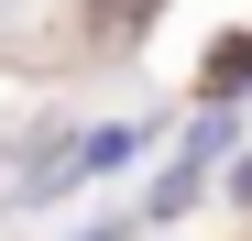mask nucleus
<instances>
[{"label": "nucleus", "instance_id": "nucleus-1", "mask_svg": "<svg viewBox=\"0 0 252 241\" xmlns=\"http://www.w3.org/2000/svg\"><path fill=\"white\" fill-rule=\"evenodd\" d=\"M220 132H230V120H208V132H187V143H176V165L154 176V197H143V219H176L187 197H197V176H208V153H220Z\"/></svg>", "mask_w": 252, "mask_h": 241}, {"label": "nucleus", "instance_id": "nucleus-2", "mask_svg": "<svg viewBox=\"0 0 252 241\" xmlns=\"http://www.w3.org/2000/svg\"><path fill=\"white\" fill-rule=\"evenodd\" d=\"M230 209H252V143L230 153Z\"/></svg>", "mask_w": 252, "mask_h": 241}]
</instances>
